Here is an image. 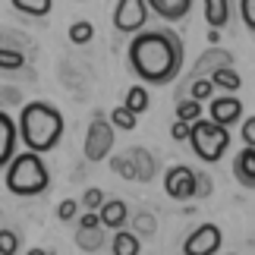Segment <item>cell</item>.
<instances>
[{"instance_id": "6da1fadb", "label": "cell", "mask_w": 255, "mask_h": 255, "mask_svg": "<svg viewBox=\"0 0 255 255\" xmlns=\"http://www.w3.org/2000/svg\"><path fill=\"white\" fill-rule=\"evenodd\" d=\"M129 66L142 82L167 85L183 70V41L170 28L135 32L129 41Z\"/></svg>"}, {"instance_id": "7a4b0ae2", "label": "cell", "mask_w": 255, "mask_h": 255, "mask_svg": "<svg viewBox=\"0 0 255 255\" xmlns=\"http://www.w3.org/2000/svg\"><path fill=\"white\" fill-rule=\"evenodd\" d=\"M19 135H22V145L32 151H51L63 135V114L57 107L35 101L25 104L22 114H19Z\"/></svg>"}, {"instance_id": "3957f363", "label": "cell", "mask_w": 255, "mask_h": 255, "mask_svg": "<svg viewBox=\"0 0 255 255\" xmlns=\"http://www.w3.org/2000/svg\"><path fill=\"white\" fill-rule=\"evenodd\" d=\"M51 186V173L41 158V151H22L6 164V189L13 195H41Z\"/></svg>"}, {"instance_id": "277c9868", "label": "cell", "mask_w": 255, "mask_h": 255, "mask_svg": "<svg viewBox=\"0 0 255 255\" xmlns=\"http://www.w3.org/2000/svg\"><path fill=\"white\" fill-rule=\"evenodd\" d=\"M189 145H192V151L199 154L202 161H221L224 154H227V145H230V132H227V126L218 123V120H195L192 123V135H189Z\"/></svg>"}, {"instance_id": "5b68a950", "label": "cell", "mask_w": 255, "mask_h": 255, "mask_svg": "<svg viewBox=\"0 0 255 255\" xmlns=\"http://www.w3.org/2000/svg\"><path fill=\"white\" fill-rule=\"evenodd\" d=\"M114 129L117 126L111 120H104L101 114H95V120L88 123V129H85V145H82V151H85V161H104L107 154H111L114 148Z\"/></svg>"}, {"instance_id": "8992f818", "label": "cell", "mask_w": 255, "mask_h": 255, "mask_svg": "<svg viewBox=\"0 0 255 255\" xmlns=\"http://www.w3.org/2000/svg\"><path fill=\"white\" fill-rule=\"evenodd\" d=\"M148 13H151L148 0H117V9H114L117 32H123V35L142 32L145 22H148Z\"/></svg>"}, {"instance_id": "52a82bcc", "label": "cell", "mask_w": 255, "mask_h": 255, "mask_svg": "<svg viewBox=\"0 0 255 255\" xmlns=\"http://www.w3.org/2000/svg\"><path fill=\"white\" fill-rule=\"evenodd\" d=\"M164 192L176 202H186V199H195V170L186 167V164H176L164 173Z\"/></svg>"}, {"instance_id": "ba28073f", "label": "cell", "mask_w": 255, "mask_h": 255, "mask_svg": "<svg viewBox=\"0 0 255 255\" xmlns=\"http://www.w3.org/2000/svg\"><path fill=\"white\" fill-rule=\"evenodd\" d=\"M221 243H224L221 227H214V224H202L199 230H192L189 237H186L183 252L186 255H214L221 249Z\"/></svg>"}, {"instance_id": "9c48e42d", "label": "cell", "mask_w": 255, "mask_h": 255, "mask_svg": "<svg viewBox=\"0 0 255 255\" xmlns=\"http://www.w3.org/2000/svg\"><path fill=\"white\" fill-rule=\"evenodd\" d=\"M19 139H22V135H19V123L6 111H0V170L16 158V142Z\"/></svg>"}, {"instance_id": "30bf717a", "label": "cell", "mask_w": 255, "mask_h": 255, "mask_svg": "<svg viewBox=\"0 0 255 255\" xmlns=\"http://www.w3.org/2000/svg\"><path fill=\"white\" fill-rule=\"evenodd\" d=\"M211 120H218L224 126H233L237 120H243V101H240L237 95L211 98Z\"/></svg>"}, {"instance_id": "8fae6325", "label": "cell", "mask_w": 255, "mask_h": 255, "mask_svg": "<svg viewBox=\"0 0 255 255\" xmlns=\"http://www.w3.org/2000/svg\"><path fill=\"white\" fill-rule=\"evenodd\" d=\"M224 66H233V54L224 51V47L211 44V51H205L192 66V76H211L214 70H224Z\"/></svg>"}, {"instance_id": "7c38bea8", "label": "cell", "mask_w": 255, "mask_h": 255, "mask_svg": "<svg viewBox=\"0 0 255 255\" xmlns=\"http://www.w3.org/2000/svg\"><path fill=\"white\" fill-rule=\"evenodd\" d=\"M148 6H151L154 16L167 19V22H180V19L189 16L192 0H148Z\"/></svg>"}, {"instance_id": "4fadbf2b", "label": "cell", "mask_w": 255, "mask_h": 255, "mask_svg": "<svg viewBox=\"0 0 255 255\" xmlns=\"http://www.w3.org/2000/svg\"><path fill=\"white\" fill-rule=\"evenodd\" d=\"M98 214H101V224L107 230H120V227L129 224V208H126V202H120V199H107Z\"/></svg>"}, {"instance_id": "5bb4252c", "label": "cell", "mask_w": 255, "mask_h": 255, "mask_svg": "<svg viewBox=\"0 0 255 255\" xmlns=\"http://www.w3.org/2000/svg\"><path fill=\"white\" fill-rule=\"evenodd\" d=\"M233 176L246 186V189H255V145H246L237 161H233Z\"/></svg>"}, {"instance_id": "9a60e30c", "label": "cell", "mask_w": 255, "mask_h": 255, "mask_svg": "<svg viewBox=\"0 0 255 255\" xmlns=\"http://www.w3.org/2000/svg\"><path fill=\"white\" fill-rule=\"evenodd\" d=\"M126 154L132 158L135 180H139V183H148V180H154V173H158V161H154V154H151L148 148H129Z\"/></svg>"}, {"instance_id": "2e32d148", "label": "cell", "mask_w": 255, "mask_h": 255, "mask_svg": "<svg viewBox=\"0 0 255 255\" xmlns=\"http://www.w3.org/2000/svg\"><path fill=\"white\" fill-rule=\"evenodd\" d=\"M104 224H98V227H88V224H79V230H76V246L82 252H98L104 246V233H101Z\"/></svg>"}, {"instance_id": "e0dca14e", "label": "cell", "mask_w": 255, "mask_h": 255, "mask_svg": "<svg viewBox=\"0 0 255 255\" xmlns=\"http://www.w3.org/2000/svg\"><path fill=\"white\" fill-rule=\"evenodd\" d=\"M208 28H224L230 22V0H202Z\"/></svg>"}, {"instance_id": "ac0fdd59", "label": "cell", "mask_w": 255, "mask_h": 255, "mask_svg": "<svg viewBox=\"0 0 255 255\" xmlns=\"http://www.w3.org/2000/svg\"><path fill=\"white\" fill-rule=\"evenodd\" d=\"M111 252L114 255H139L142 252V243H139V237L135 233H129V230H117L114 233V240H111Z\"/></svg>"}, {"instance_id": "d6986e66", "label": "cell", "mask_w": 255, "mask_h": 255, "mask_svg": "<svg viewBox=\"0 0 255 255\" xmlns=\"http://www.w3.org/2000/svg\"><path fill=\"white\" fill-rule=\"evenodd\" d=\"M211 82L218 85V88H224V92H240V85H243L240 73L233 70V66H224V70H214V73H211Z\"/></svg>"}, {"instance_id": "ffe728a7", "label": "cell", "mask_w": 255, "mask_h": 255, "mask_svg": "<svg viewBox=\"0 0 255 255\" xmlns=\"http://www.w3.org/2000/svg\"><path fill=\"white\" fill-rule=\"evenodd\" d=\"M214 88H218V85L211 82V76H192V79H189V95L199 98V101H211Z\"/></svg>"}, {"instance_id": "44dd1931", "label": "cell", "mask_w": 255, "mask_h": 255, "mask_svg": "<svg viewBox=\"0 0 255 255\" xmlns=\"http://www.w3.org/2000/svg\"><path fill=\"white\" fill-rule=\"evenodd\" d=\"M176 117H180V120H189V123H195L202 117V101L199 98H180V101H176Z\"/></svg>"}, {"instance_id": "7402d4cb", "label": "cell", "mask_w": 255, "mask_h": 255, "mask_svg": "<svg viewBox=\"0 0 255 255\" xmlns=\"http://www.w3.org/2000/svg\"><path fill=\"white\" fill-rule=\"evenodd\" d=\"M135 117H139V114H135V111H129V107H114V111H111V123L117 126V129H126V132H132L135 129V123H139V120H135Z\"/></svg>"}, {"instance_id": "603a6c76", "label": "cell", "mask_w": 255, "mask_h": 255, "mask_svg": "<svg viewBox=\"0 0 255 255\" xmlns=\"http://www.w3.org/2000/svg\"><path fill=\"white\" fill-rule=\"evenodd\" d=\"M123 104L129 107V111H135V114H145V111H148V92H145L142 85H132L129 92H126Z\"/></svg>"}, {"instance_id": "cb8c5ba5", "label": "cell", "mask_w": 255, "mask_h": 255, "mask_svg": "<svg viewBox=\"0 0 255 255\" xmlns=\"http://www.w3.org/2000/svg\"><path fill=\"white\" fill-rule=\"evenodd\" d=\"M25 66V54L19 47H3L0 44V70H22Z\"/></svg>"}, {"instance_id": "d4e9b609", "label": "cell", "mask_w": 255, "mask_h": 255, "mask_svg": "<svg viewBox=\"0 0 255 255\" xmlns=\"http://www.w3.org/2000/svg\"><path fill=\"white\" fill-rule=\"evenodd\" d=\"M13 6L25 16H47L51 13V0H13Z\"/></svg>"}, {"instance_id": "484cf974", "label": "cell", "mask_w": 255, "mask_h": 255, "mask_svg": "<svg viewBox=\"0 0 255 255\" xmlns=\"http://www.w3.org/2000/svg\"><path fill=\"white\" fill-rule=\"evenodd\" d=\"M92 38H95V25H92V22L79 19V22L70 25V41H73V44H88Z\"/></svg>"}, {"instance_id": "4316f807", "label": "cell", "mask_w": 255, "mask_h": 255, "mask_svg": "<svg viewBox=\"0 0 255 255\" xmlns=\"http://www.w3.org/2000/svg\"><path fill=\"white\" fill-rule=\"evenodd\" d=\"M111 167L123 176V180H135V167H132V158L129 154H117V158H111Z\"/></svg>"}, {"instance_id": "83f0119b", "label": "cell", "mask_w": 255, "mask_h": 255, "mask_svg": "<svg viewBox=\"0 0 255 255\" xmlns=\"http://www.w3.org/2000/svg\"><path fill=\"white\" fill-rule=\"evenodd\" d=\"M104 202H107V199H104V192L98 189V186H88L85 195H82V208H88V211H101Z\"/></svg>"}, {"instance_id": "f1b7e54d", "label": "cell", "mask_w": 255, "mask_h": 255, "mask_svg": "<svg viewBox=\"0 0 255 255\" xmlns=\"http://www.w3.org/2000/svg\"><path fill=\"white\" fill-rule=\"evenodd\" d=\"M214 189V183H211V173H205V170H195V199H208Z\"/></svg>"}, {"instance_id": "f546056e", "label": "cell", "mask_w": 255, "mask_h": 255, "mask_svg": "<svg viewBox=\"0 0 255 255\" xmlns=\"http://www.w3.org/2000/svg\"><path fill=\"white\" fill-rule=\"evenodd\" d=\"M132 227H135V233H142V237H151V233L158 230V227H154V218H151L148 211H139V214H135Z\"/></svg>"}, {"instance_id": "4dcf8cb0", "label": "cell", "mask_w": 255, "mask_h": 255, "mask_svg": "<svg viewBox=\"0 0 255 255\" xmlns=\"http://www.w3.org/2000/svg\"><path fill=\"white\" fill-rule=\"evenodd\" d=\"M189 135H192V123H189V120H180V117H176L173 126H170V139H173V142H186Z\"/></svg>"}, {"instance_id": "1f68e13d", "label": "cell", "mask_w": 255, "mask_h": 255, "mask_svg": "<svg viewBox=\"0 0 255 255\" xmlns=\"http://www.w3.org/2000/svg\"><path fill=\"white\" fill-rule=\"evenodd\" d=\"M76 214H79V202L76 199H63L57 205V218L60 221H76Z\"/></svg>"}, {"instance_id": "d6a6232c", "label": "cell", "mask_w": 255, "mask_h": 255, "mask_svg": "<svg viewBox=\"0 0 255 255\" xmlns=\"http://www.w3.org/2000/svg\"><path fill=\"white\" fill-rule=\"evenodd\" d=\"M19 249V237L13 230H0V255H13Z\"/></svg>"}, {"instance_id": "836d02e7", "label": "cell", "mask_w": 255, "mask_h": 255, "mask_svg": "<svg viewBox=\"0 0 255 255\" xmlns=\"http://www.w3.org/2000/svg\"><path fill=\"white\" fill-rule=\"evenodd\" d=\"M240 16L249 32H255V0H240Z\"/></svg>"}, {"instance_id": "e575fe53", "label": "cell", "mask_w": 255, "mask_h": 255, "mask_svg": "<svg viewBox=\"0 0 255 255\" xmlns=\"http://www.w3.org/2000/svg\"><path fill=\"white\" fill-rule=\"evenodd\" d=\"M240 135L246 145H255V117H246V120L240 123Z\"/></svg>"}, {"instance_id": "d590c367", "label": "cell", "mask_w": 255, "mask_h": 255, "mask_svg": "<svg viewBox=\"0 0 255 255\" xmlns=\"http://www.w3.org/2000/svg\"><path fill=\"white\" fill-rule=\"evenodd\" d=\"M221 41V28H208V44H218Z\"/></svg>"}]
</instances>
